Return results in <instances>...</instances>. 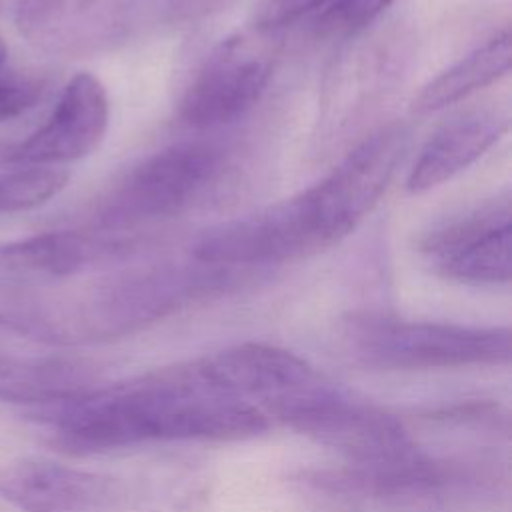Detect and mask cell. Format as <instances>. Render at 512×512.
<instances>
[{"mask_svg":"<svg viewBox=\"0 0 512 512\" xmlns=\"http://www.w3.org/2000/svg\"><path fill=\"white\" fill-rule=\"evenodd\" d=\"M510 60L512 42L510 32L504 30L430 80L414 98L412 110L416 114H430L468 98L506 76Z\"/></svg>","mask_w":512,"mask_h":512,"instance_id":"2e32d148","label":"cell"},{"mask_svg":"<svg viewBox=\"0 0 512 512\" xmlns=\"http://www.w3.org/2000/svg\"><path fill=\"white\" fill-rule=\"evenodd\" d=\"M394 0H338L314 22L330 36H354L372 24Z\"/></svg>","mask_w":512,"mask_h":512,"instance_id":"44dd1931","label":"cell"},{"mask_svg":"<svg viewBox=\"0 0 512 512\" xmlns=\"http://www.w3.org/2000/svg\"><path fill=\"white\" fill-rule=\"evenodd\" d=\"M102 384V368L80 356L0 354V402L32 410L78 398Z\"/></svg>","mask_w":512,"mask_h":512,"instance_id":"9a60e30c","label":"cell"},{"mask_svg":"<svg viewBox=\"0 0 512 512\" xmlns=\"http://www.w3.org/2000/svg\"><path fill=\"white\" fill-rule=\"evenodd\" d=\"M502 482L496 460L412 456L380 464H348L344 468L302 472L300 484L338 502H416L474 496Z\"/></svg>","mask_w":512,"mask_h":512,"instance_id":"5b68a950","label":"cell"},{"mask_svg":"<svg viewBox=\"0 0 512 512\" xmlns=\"http://www.w3.org/2000/svg\"><path fill=\"white\" fill-rule=\"evenodd\" d=\"M68 184L58 166H8L0 172V214H16L42 206Z\"/></svg>","mask_w":512,"mask_h":512,"instance_id":"ac0fdd59","label":"cell"},{"mask_svg":"<svg viewBox=\"0 0 512 512\" xmlns=\"http://www.w3.org/2000/svg\"><path fill=\"white\" fill-rule=\"evenodd\" d=\"M0 498L18 512H124L122 478L28 456L0 466Z\"/></svg>","mask_w":512,"mask_h":512,"instance_id":"8fae6325","label":"cell"},{"mask_svg":"<svg viewBox=\"0 0 512 512\" xmlns=\"http://www.w3.org/2000/svg\"><path fill=\"white\" fill-rule=\"evenodd\" d=\"M408 128L388 124L364 138L328 176L306 188L328 248L374 210L408 148Z\"/></svg>","mask_w":512,"mask_h":512,"instance_id":"9c48e42d","label":"cell"},{"mask_svg":"<svg viewBox=\"0 0 512 512\" xmlns=\"http://www.w3.org/2000/svg\"><path fill=\"white\" fill-rule=\"evenodd\" d=\"M228 174V158L210 142H178L130 168L98 202L92 228L132 232L178 218L206 202Z\"/></svg>","mask_w":512,"mask_h":512,"instance_id":"277c9868","label":"cell"},{"mask_svg":"<svg viewBox=\"0 0 512 512\" xmlns=\"http://www.w3.org/2000/svg\"><path fill=\"white\" fill-rule=\"evenodd\" d=\"M50 76L42 70H0V122H10L34 108L48 92Z\"/></svg>","mask_w":512,"mask_h":512,"instance_id":"d6986e66","label":"cell"},{"mask_svg":"<svg viewBox=\"0 0 512 512\" xmlns=\"http://www.w3.org/2000/svg\"><path fill=\"white\" fill-rule=\"evenodd\" d=\"M14 24L36 48L82 58L160 30L156 0H14Z\"/></svg>","mask_w":512,"mask_h":512,"instance_id":"52a82bcc","label":"cell"},{"mask_svg":"<svg viewBox=\"0 0 512 512\" xmlns=\"http://www.w3.org/2000/svg\"><path fill=\"white\" fill-rule=\"evenodd\" d=\"M6 156H8V142L0 140V166H6Z\"/></svg>","mask_w":512,"mask_h":512,"instance_id":"603a6c76","label":"cell"},{"mask_svg":"<svg viewBox=\"0 0 512 512\" xmlns=\"http://www.w3.org/2000/svg\"><path fill=\"white\" fill-rule=\"evenodd\" d=\"M274 418L340 452L348 458V464L392 462L418 452L398 416L352 396L332 380L290 402Z\"/></svg>","mask_w":512,"mask_h":512,"instance_id":"8992f818","label":"cell"},{"mask_svg":"<svg viewBox=\"0 0 512 512\" xmlns=\"http://www.w3.org/2000/svg\"><path fill=\"white\" fill-rule=\"evenodd\" d=\"M508 130V114L498 106L464 110L444 122L422 146L406 188L428 192L474 164Z\"/></svg>","mask_w":512,"mask_h":512,"instance_id":"5bb4252c","label":"cell"},{"mask_svg":"<svg viewBox=\"0 0 512 512\" xmlns=\"http://www.w3.org/2000/svg\"><path fill=\"white\" fill-rule=\"evenodd\" d=\"M272 34L252 28L224 38L188 84L180 118L196 130H206L244 116L272 78L276 62Z\"/></svg>","mask_w":512,"mask_h":512,"instance_id":"ba28073f","label":"cell"},{"mask_svg":"<svg viewBox=\"0 0 512 512\" xmlns=\"http://www.w3.org/2000/svg\"><path fill=\"white\" fill-rule=\"evenodd\" d=\"M6 54H8V48H6L4 40L0 38V70L4 68V62H6Z\"/></svg>","mask_w":512,"mask_h":512,"instance_id":"cb8c5ba5","label":"cell"},{"mask_svg":"<svg viewBox=\"0 0 512 512\" xmlns=\"http://www.w3.org/2000/svg\"><path fill=\"white\" fill-rule=\"evenodd\" d=\"M104 84L88 72L72 76L48 118L26 140L8 142L6 166H62L92 154L108 130Z\"/></svg>","mask_w":512,"mask_h":512,"instance_id":"4fadbf2b","label":"cell"},{"mask_svg":"<svg viewBox=\"0 0 512 512\" xmlns=\"http://www.w3.org/2000/svg\"><path fill=\"white\" fill-rule=\"evenodd\" d=\"M244 270L192 262L108 268L88 280L0 284V330L54 346L110 342L194 300L230 288Z\"/></svg>","mask_w":512,"mask_h":512,"instance_id":"7a4b0ae2","label":"cell"},{"mask_svg":"<svg viewBox=\"0 0 512 512\" xmlns=\"http://www.w3.org/2000/svg\"><path fill=\"white\" fill-rule=\"evenodd\" d=\"M136 238L104 230H52L0 242V284L28 286L90 276L132 258Z\"/></svg>","mask_w":512,"mask_h":512,"instance_id":"30bf717a","label":"cell"},{"mask_svg":"<svg viewBox=\"0 0 512 512\" xmlns=\"http://www.w3.org/2000/svg\"><path fill=\"white\" fill-rule=\"evenodd\" d=\"M198 364L214 388L252 402L272 418L328 380L298 354L262 342L218 350L198 358Z\"/></svg>","mask_w":512,"mask_h":512,"instance_id":"7c38bea8","label":"cell"},{"mask_svg":"<svg viewBox=\"0 0 512 512\" xmlns=\"http://www.w3.org/2000/svg\"><path fill=\"white\" fill-rule=\"evenodd\" d=\"M434 272L462 284H508L512 268V226L504 224L458 242L428 258Z\"/></svg>","mask_w":512,"mask_h":512,"instance_id":"e0dca14e","label":"cell"},{"mask_svg":"<svg viewBox=\"0 0 512 512\" xmlns=\"http://www.w3.org/2000/svg\"><path fill=\"white\" fill-rule=\"evenodd\" d=\"M340 334L346 352L376 370L498 366L512 356V336L504 326L410 322L354 312L342 320Z\"/></svg>","mask_w":512,"mask_h":512,"instance_id":"3957f363","label":"cell"},{"mask_svg":"<svg viewBox=\"0 0 512 512\" xmlns=\"http://www.w3.org/2000/svg\"><path fill=\"white\" fill-rule=\"evenodd\" d=\"M238 0H160L164 28L188 26L220 14Z\"/></svg>","mask_w":512,"mask_h":512,"instance_id":"7402d4cb","label":"cell"},{"mask_svg":"<svg viewBox=\"0 0 512 512\" xmlns=\"http://www.w3.org/2000/svg\"><path fill=\"white\" fill-rule=\"evenodd\" d=\"M4 2H6V0H0V10H2V6H4Z\"/></svg>","mask_w":512,"mask_h":512,"instance_id":"d4e9b609","label":"cell"},{"mask_svg":"<svg viewBox=\"0 0 512 512\" xmlns=\"http://www.w3.org/2000/svg\"><path fill=\"white\" fill-rule=\"evenodd\" d=\"M338 0H258L252 10V26L264 32H278L306 18L316 20Z\"/></svg>","mask_w":512,"mask_h":512,"instance_id":"ffe728a7","label":"cell"},{"mask_svg":"<svg viewBox=\"0 0 512 512\" xmlns=\"http://www.w3.org/2000/svg\"><path fill=\"white\" fill-rule=\"evenodd\" d=\"M50 442L74 456L104 454L146 442H236L268 430V416L242 398L214 388L198 358L100 384L68 402L32 410Z\"/></svg>","mask_w":512,"mask_h":512,"instance_id":"6da1fadb","label":"cell"}]
</instances>
